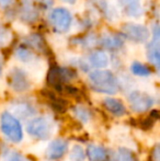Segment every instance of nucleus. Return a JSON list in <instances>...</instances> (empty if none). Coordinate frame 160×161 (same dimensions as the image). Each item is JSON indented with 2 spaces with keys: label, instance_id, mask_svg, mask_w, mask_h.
Segmentation results:
<instances>
[{
  "label": "nucleus",
  "instance_id": "nucleus-1",
  "mask_svg": "<svg viewBox=\"0 0 160 161\" xmlns=\"http://www.w3.org/2000/svg\"><path fill=\"white\" fill-rule=\"evenodd\" d=\"M91 87L102 93L114 94L119 90V83L114 75L109 70H96L89 75Z\"/></svg>",
  "mask_w": 160,
  "mask_h": 161
},
{
  "label": "nucleus",
  "instance_id": "nucleus-2",
  "mask_svg": "<svg viewBox=\"0 0 160 161\" xmlns=\"http://www.w3.org/2000/svg\"><path fill=\"white\" fill-rule=\"evenodd\" d=\"M0 130L12 142H20L23 138V130L21 124L11 113L3 112L0 116Z\"/></svg>",
  "mask_w": 160,
  "mask_h": 161
},
{
  "label": "nucleus",
  "instance_id": "nucleus-3",
  "mask_svg": "<svg viewBox=\"0 0 160 161\" xmlns=\"http://www.w3.org/2000/svg\"><path fill=\"white\" fill-rule=\"evenodd\" d=\"M26 131L37 139H47L53 133V123L47 117H34L26 125Z\"/></svg>",
  "mask_w": 160,
  "mask_h": 161
},
{
  "label": "nucleus",
  "instance_id": "nucleus-4",
  "mask_svg": "<svg viewBox=\"0 0 160 161\" xmlns=\"http://www.w3.org/2000/svg\"><path fill=\"white\" fill-rule=\"evenodd\" d=\"M71 14L65 8H56L51 12L49 21L53 28L58 32H66L71 24Z\"/></svg>",
  "mask_w": 160,
  "mask_h": 161
},
{
  "label": "nucleus",
  "instance_id": "nucleus-5",
  "mask_svg": "<svg viewBox=\"0 0 160 161\" xmlns=\"http://www.w3.org/2000/svg\"><path fill=\"white\" fill-rule=\"evenodd\" d=\"M128 102H130V108L134 112L144 113L148 111L154 104V99L149 94L141 91H133L128 96Z\"/></svg>",
  "mask_w": 160,
  "mask_h": 161
},
{
  "label": "nucleus",
  "instance_id": "nucleus-6",
  "mask_svg": "<svg viewBox=\"0 0 160 161\" xmlns=\"http://www.w3.org/2000/svg\"><path fill=\"white\" fill-rule=\"evenodd\" d=\"M9 86L15 92H23L30 88L28 75L21 68H13L8 76Z\"/></svg>",
  "mask_w": 160,
  "mask_h": 161
},
{
  "label": "nucleus",
  "instance_id": "nucleus-7",
  "mask_svg": "<svg viewBox=\"0 0 160 161\" xmlns=\"http://www.w3.org/2000/svg\"><path fill=\"white\" fill-rule=\"evenodd\" d=\"M122 32L124 36L128 40L133 41L135 43H144L149 37V31L146 26L141 25V24L127 23L123 25Z\"/></svg>",
  "mask_w": 160,
  "mask_h": 161
},
{
  "label": "nucleus",
  "instance_id": "nucleus-8",
  "mask_svg": "<svg viewBox=\"0 0 160 161\" xmlns=\"http://www.w3.org/2000/svg\"><path fill=\"white\" fill-rule=\"evenodd\" d=\"M74 76H75L74 71L67 69V68L53 67L49 70L47 80H48L49 85H52L53 87L59 89L63 86V83L69 81L71 78H74Z\"/></svg>",
  "mask_w": 160,
  "mask_h": 161
},
{
  "label": "nucleus",
  "instance_id": "nucleus-9",
  "mask_svg": "<svg viewBox=\"0 0 160 161\" xmlns=\"http://www.w3.org/2000/svg\"><path fill=\"white\" fill-rule=\"evenodd\" d=\"M68 149V144L66 140L55 139L48 145L46 150V157L49 160H57L60 159L66 153Z\"/></svg>",
  "mask_w": 160,
  "mask_h": 161
},
{
  "label": "nucleus",
  "instance_id": "nucleus-10",
  "mask_svg": "<svg viewBox=\"0 0 160 161\" xmlns=\"http://www.w3.org/2000/svg\"><path fill=\"white\" fill-rule=\"evenodd\" d=\"M123 12L128 17H139L143 12L139 0H120Z\"/></svg>",
  "mask_w": 160,
  "mask_h": 161
},
{
  "label": "nucleus",
  "instance_id": "nucleus-11",
  "mask_svg": "<svg viewBox=\"0 0 160 161\" xmlns=\"http://www.w3.org/2000/svg\"><path fill=\"white\" fill-rule=\"evenodd\" d=\"M103 105L104 108L112 113L115 116H122L125 114V106L120 100L114 99V97H105L103 100Z\"/></svg>",
  "mask_w": 160,
  "mask_h": 161
},
{
  "label": "nucleus",
  "instance_id": "nucleus-12",
  "mask_svg": "<svg viewBox=\"0 0 160 161\" xmlns=\"http://www.w3.org/2000/svg\"><path fill=\"white\" fill-rule=\"evenodd\" d=\"M88 159L90 161H104L108 157V153L105 148L99 145H89L87 147V151H86Z\"/></svg>",
  "mask_w": 160,
  "mask_h": 161
},
{
  "label": "nucleus",
  "instance_id": "nucleus-13",
  "mask_svg": "<svg viewBox=\"0 0 160 161\" xmlns=\"http://www.w3.org/2000/svg\"><path fill=\"white\" fill-rule=\"evenodd\" d=\"M89 62L96 68H104L109 64V56L103 51H96L89 56Z\"/></svg>",
  "mask_w": 160,
  "mask_h": 161
},
{
  "label": "nucleus",
  "instance_id": "nucleus-14",
  "mask_svg": "<svg viewBox=\"0 0 160 161\" xmlns=\"http://www.w3.org/2000/svg\"><path fill=\"white\" fill-rule=\"evenodd\" d=\"M147 57L149 62L156 67L157 71L160 74V44L156 42H152L148 46Z\"/></svg>",
  "mask_w": 160,
  "mask_h": 161
},
{
  "label": "nucleus",
  "instance_id": "nucleus-15",
  "mask_svg": "<svg viewBox=\"0 0 160 161\" xmlns=\"http://www.w3.org/2000/svg\"><path fill=\"white\" fill-rule=\"evenodd\" d=\"M101 43H102L103 46L107 47V48L115 49L122 46L123 41H122V38L118 35H108V36H104V37L101 40Z\"/></svg>",
  "mask_w": 160,
  "mask_h": 161
},
{
  "label": "nucleus",
  "instance_id": "nucleus-16",
  "mask_svg": "<svg viewBox=\"0 0 160 161\" xmlns=\"http://www.w3.org/2000/svg\"><path fill=\"white\" fill-rule=\"evenodd\" d=\"M73 112H74V115L79 119L81 123H88L89 119H90V117H91L90 111L88 110L86 106H82V105L75 106L74 110H73Z\"/></svg>",
  "mask_w": 160,
  "mask_h": 161
},
{
  "label": "nucleus",
  "instance_id": "nucleus-17",
  "mask_svg": "<svg viewBox=\"0 0 160 161\" xmlns=\"http://www.w3.org/2000/svg\"><path fill=\"white\" fill-rule=\"evenodd\" d=\"M13 108H14L15 114L21 115L22 117H29L35 113L34 108L28 103H18L17 105H14Z\"/></svg>",
  "mask_w": 160,
  "mask_h": 161
},
{
  "label": "nucleus",
  "instance_id": "nucleus-18",
  "mask_svg": "<svg viewBox=\"0 0 160 161\" xmlns=\"http://www.w3.org/2000/svg\"><path fill=\"white\" fill-rule=\"evenodd\" d=\"M130 70L134 75L136 76H141V77H147L150 75V70L148 67H146L145 65L141 64V63H133L130 66Z\"/></svg>",
  "mask_w": 160,
  "mask_h": 161
},
{
  "label": "nucleus",
  "instance_id": "nucleus-19",
  "mask_svg": "<svg viewBox=\"0 0 160 161\" xmlns=\"http://www.w3.org/2000/svg\"><path fill=\"white\" fill-rule=\"evenodd\" d=\"M86 153L82 149V147L79 145H75L73 146L70 150V155H69V159L70 161H85Z\"/></svg>",
  "mask_w": 160,
  "mask_h": 161
},
{
  "label": "nucleus",
  "instance_id": "nucleus-20",
  "mask_svg": "<svg viewBox=\"0 0 160 161\" xmlns=\"http://www.w3.org/2000/svg\"><path fill=\"white\" fill-rule=\"evenodd\" d=\"M118 159L119 161H137L133 151H130L127 148H121L119 150Z\"/></svg>",
  "mask_w": 160,
  "mask_h": 161
},
{
  "label": "nucleus",
  "instance_id": "nucleus-21",
  "mask_svg": "<svg viewBox=\"0 0 160 161\" xmlns=\"http://www.w3.org/2000/svg\"><path fill=\"white\" fill-rule=\"evenodd\" d=\"M15 55H17V57L19 58L20 60H22V62H29V60L32 59V54H31V52L25 48H22V47H20V48H18L17 51H15Z\"/></svg>",
  "mask_w": 160,
  "mask_h": 161
},
{
  "label": "nucleus",
  "instance_id": "nucleus-22",
  "mask_svg": "<svg viewBox=\"0 0 160 161\" xmlns=\"http://www.w3.org/2000/svg\"><path fill=\"white\" fill-rule=\"evenodd\" d=\"M4 161H31L29 159H26L23 155H21L20 153H17V151H9L7 153L6 158H4Z\"/></svg>",
  "mask_w": 160,
  "mask_h": 161
},
{
  "label": "nucleus",
  "instance_id": "nucleus-23",
  "mask_svg": "<svg viewBox=\"0 0 160 161\" xmlns=\"http://www.w3.org/2000/svg\"><path fill=\"white\" fill-rule=\"evenodd\" d=\"M152 158L155 161H160V144L155 147L154 151H152Z\"/></svg>",
  "mask_w": 160,
  "mask_h": 161
},
{
  "label": "nucleus",
  "instance_id": "nucleus-24",
  "mask_svg": "<svg viewBox=\"0 0 160 161\" xmlns=\"http://www.w3.org/2000/svg\"><path fill=\"white\" fill-rule=\"evenodd\" d=\"M154 42L160 44V26H156L154 29Z\"/></svg>",
  "mask_w": 160,
  "mask_h": 161
},
{
  "label": "nucleus",
  "instance_id": "nucleus-25",
  "mask_svg": "<svg viewBox=\"0 0 160 161\" xmlns=\"http://www.w3.org/2000/svg\"><path fill=\"white\" fill-rule=\"evenodd\" d=\"M4 36H6V32H4L3 28L1 26V24H0V41H2L4 38Z\"/></svg>",
  "mask_w": 160,
  "mask_h": 161
},
{
  "label": "nucleus",
  "instance_id": "nucleus-26",
  "mask_svg": "<svg viewBox=\"0 0 160 161\" xmlns=\"http://www.w3.org/2000/svg\"><path fill=\"white\" fill-rule=\"evenodd\" d=\"M11 1H12V0H0V3L3 4V6H7V4H9Z\"/></svg>",
  "mask_w": 160,
  "mask_h": 161
},
{
  "label": "nucleus",
  "instance_id": "nucleus-27",
  "mask_svg": "<svg viewBox=\"0 0 160 161\" xmlns=\"http://www.w3.org/2000/svg\"><path fill=\"white\" fill-rule=\"evenodd\" d=\"M64 1L69 2V3H75V2H76V0H64Z\"/></svg>",
  "mask_w": 160,
  "mask_h": 161
},
{
  "label": "nucleus",
  "instance_id": "nucleus-28",
  "mask_svg": "<svg viewBox=\"0 0 160 161\" xmlns=\"http://www.w3.org/2000/svg\"><path fill=\"white\" fill-rule=\"evenodd\" d=\"M2 74V65H1V62H0V76Z\"/></svg>",
  "mask_w": 160,
  "mask_h": 161
},
{
  "label": "nucleus",
  "instance_id": "nucleus-29",
  "mask_svg": "<svg viewBox=\"0 0 160 161\" xmlns=\"http://www.w3.org/2000/svg\"><path fill=\"white\" fill-rule=\"evenodd\" d=\"M42 1H43V2H45V3H46V2H47V3H49V2H51L52 0H42Z\"/></svg>",
  "mask_w": 160,
  "mask_h": 161
}]
</instances>
